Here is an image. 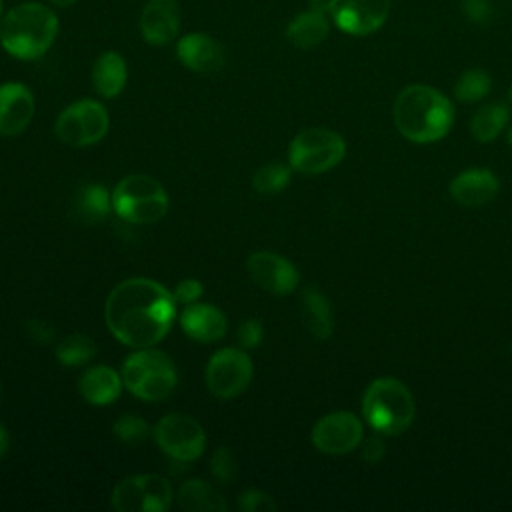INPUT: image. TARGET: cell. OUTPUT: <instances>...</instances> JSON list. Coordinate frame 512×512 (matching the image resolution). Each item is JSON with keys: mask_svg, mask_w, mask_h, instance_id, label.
I'll return each mask as SVG.
<instances>
[{"mask_svg": "<svg viewBox=\"0 0 512 512\" xmlns=\"http://www.w3.org/2000/svg\"><path fill=\"white\" fill-rule=\"evenodd\" d=\"M2 8H4V0H0V22H2Z\"/></svg>", "mask_w": 512, "mask_h": 512, "instance_id": "cell-40", "label": "cell"}, {"mask_svg": "<svg viewBox=\"0 0 512 512\" xmlns=\"http://www.w3.org/2000/svg\"><path fill=\"white\" fill-rule=\"evenodd\" d=\"M302 318L308 332L316 340H326L332 334V310L330 302L316 288H306L302 292Z\"/></svg>", "mask_w": 512, "mask_h": 512, "instance_id": "cell-24", "label": "cell"}, {"mask_svg": "<svg viewBox=\"0 0 512 512\" xmlns=\"http://www.w3.org/2000/svg\"><path fill=\"white\" fill-rule=\"evenodd\" d=\"M54 6H60V8H66V6H70V4H74L76 0H50Z\"/></svg>", "mask_w": 512, "mask_h": 512, "instance_id": "cell-38", "label": "cell"}, {"mask_svg": "<svg viewBox=\"0 0 512 512\" xmlns=\"http://www.w3.org/2000/svg\"><path fill=\"white\" fill-rule=\"evenodd\" d=\"M452 198L466 208H480L498 194V178L486 168H470L450 182Z\"/></svg>", "mask_w": 512, "mask_h": 512, "instance_id": "cell-19", "label": "cell"}, {"mask_svg": "<svg viewBox=\"0 0 512 512\" xmlns=\"http://www.w3.org/2000/svg\"><path fill=\"white\" fill-rule=\"evenodd\" d=\"M56 34L58 16L40 2L18 4L0 22V44L18 60H36L46 54Z\"/></svg>", "mask_w": 512, "mask_h": 512, "instance_id": "cell-3", "label": "cell"}, {"mask_svg": "<svg viewBox=\"0 0 512 512\" xmlns=\"http://www.w3.org/2000/svg\"><path fill=\"white\" fill-rule=\"evenodd\" d=\"M124 386L144 402H160L168 398L176 384L178 374L172 358L154 348H138L122 364Z\"/></svg>", "mask_w": 512, "mask_h": 512, "instance_id": "cell-5", "label": "cell"}, {"mask_svg": "<svg viewBox=\"0 0 512 512\" xmlns=\"http://www.w3.org/2000/svg\"><path fill=\"white\" fill-rule=\"evenodd\" d=\"M328 32H330V20H328L326 10L310 6L308 10L296 14L290 20V24L286 28V38L292 46L310 50V48H316L318 44H322L326 40Z\"/></svg>", "mask_w": 512, "mask_h": 512, "instance_id": "cell-21", "label": "cell"}, {"mask_svg": "<svg viewBox=\"0 0 512 512\" xmlns=\"http://www.w3.org/2000/svg\"><path fill=\"white\" fill-rule=\"evenodd\" d=\"M362 422L358 416L346 410L330 412L322 416L312 428V444L332 456L352 452L362 440Z\"/></svg>", "mask_w": 512, "mask_h": 512, "instance_id": "cell-13", "label": "cell"}, {"mask_svg": "<svg viewBox=\"0 0 512 512\" xmlns=\"http://www.w3.org/2000/svg\"><path fill=\"white\" fill-rule=\"evenodd\" d=\"M390 0H328V16L346 34L368 36L382 28Z\"/></svg>", "mask_w": 512, "mask_h": 512, "instance_id": "cell-12", "label": "cell"}, {"mask_svg": "<svg viewBox=\"0 0 512 512\" xmlns=\"http://www.w3.org/2000/svg\"><path fill=\"white\" fill-rule=\"evenodd\" d=\"M254 366L244 348H222L206 364V386L222 400L242 394L252 382Z\"/></svg>", "mask_w": 512, "mask_h": 512, "instance_id": "cell-11", "label": "cell"}, {"mask_svg": "<svg viewBox=\"0 0 512 512\" xmlns=\"http://www.w3.org/2000/svg\"><path fill=\"white\" fill-rule=\"evenodd\" d=\"M34 96L28 86L20 82L0 84V134H22L34 116Z\"/></svg>", "mask_w": 512, "mask_h": 512, "instance_id": "cell-15", "label": "cell"}, {"mask_svg": "<svg viewBox=\"0 0 512 512\" xmlns=\"http://www.w3.org/2000/svg\"><path fill=\"white\" fill-rule=\"evenodd\" d=\"M8 448H10V436H8V430L0 424V458L6 456Z\"/></svg>", "mask_w": 512, "mask_h": 512, "instance_id": "cell-37", "label": "cell"}, {"mask_svg": "<svg viewBox=\"0 0 512 512\" xmlns=\"http://www.w3.org/2000/svg\"><path fill=\"white\" fill-rule=\"evenodd\" d=\"M262 334H264L262 322L258 318H250V320H244L240 324V328L236 332V340H238L240 348L250 350V348H256L262 342Z\"/></svg>", "mask_w": 512, "mask_h": 512, "instance_id": "cell-33", "label": "cell"}, {"mask_svg": "<svg viewBox=\"0 0 512 512\" xmlns=\"http://www.w3.org/2000/svg\"><path fill=\"white\" fill-rule=\"evenodd\" d=\"M180 6L176 0H148L140 14V32L152 46H164L178 36Z\"/></svg>", "mask_w": 512, "mask_h": 512, "instance_id": "cell-16", "label": "cell"}, {"mask_svg": "<svg viewBox=\"0 0 512 512\" xmlns=\"http://www.w3.org/2000/svg\"><path fill=\"white\" fill-rule=\"evenodd\" d=\"M210 472L222 484H228L236 478L238 464H236L234 452L228 446H220L214 450V454L210 458Z\"/></svg>", "mask_w": 512, "mask_h": 512, "instance_id": "cell-31", "label": "cell"}, {"mask_svg": "<svg viewBox=\"0 0 512 512\" xmlns=\"http://www.w3.org/2000/svg\"><path fill=\"white\" fill-rule=\"evenodd\" d=\"M112 210V192L100 184H86L78 190L76 212L82 220L100 222Z\"/></svg>", "mask_w": 512, "mask_h": 512, "instance_id": "cell-26", "label": "cell"}, {"mask_svg": "<svg viewBox=\"0 0 512 512\" xmlns=\"http://www.w3.org/2000/svg\"><path fill=\"white\" fill-rule=\"evenodd\" d=\"M178 60L194 72H216L224 66V48L208 34L192 32L176 44Z\"/></svg>", "mask_w": 512, "mask_h": 512, "instance_id": "cell-17", "label": "cell"}, {"mask_svg": "<svg viewBox=\"0 0 512 512\" xmlns=\"http://www.w3.org/2000/svg\"><path fill=\"white\" fill-rule=\"evenodd\" d=\"M112 432L114 436L124 442V444H130V446H138L142 444L148 436H150V426L148 422L138 416V414H122L114 426H112Z\"/></svg>", "mask_w": 512, "mask_h": 512, "instance_id": "cell-30", "label": "cell"}, {"mask_svg": "<svg viewBox=\"0 0 512 512\" xmlns=\"http://www.w3.org/2000/svg\"><path fill=\"white\" fill-rule=\"evenodd\" d=\"M246 270L262 290L272 292L276 296L294 292L300 280V274L290 260L268 250L250 254L246 260Z\"/></svg>", "mask_w": 512, "mask_h": 512, "instance_id": "cell-14", "label": "cell"}, {"mask_svg": "<svg viewBox=\"0 0 512 512\" xmlns=\"http://www.w3.org/2000/svg\"><path fill=\"white\" fill-rule=\"evenodd\" d=\"M176 300L150 278H128L112 288L104 304V320L112 336L130 348H152L170 332Z\"/></svg>", "mask_w": 512, "mask_h": 512, "instance_id": "cell-1", "label": "cell"}, {"mask_svg": "<svg viewBox=\"0 0 512 512\" xmlns=\"http://www.w3.org/2000/svg\"><path fill=\"white\" fill-rule=\"evenodd\" d=\"M96 356V342L86 334H70L56 344V358L64 366H84Z\"/></svg>", "mask_w": 512, "mask_h": 512, "instance_id": "cell-27", "label": "cell"}, {"mask_svg": "<svg viewBox=\"0 0 512 512\" xmlns=\"http://www.w3.org/2000/svg\"><path fill=\"white\" fill-rule=\"evenodd\" d=\"M492 86V78L486 70L470 68L462 72L454 84V96L460 102H478L482 100Z\"/></svg>", "mask_w": 512, "mask_h": 512, "instance_id": "cell-28", "label": "cell"}, {"mask_svg": "<svg viewBox=\"0 0 512 512\" xmlns=\"http://www.w3.org/2000/svg\"><path fill=\"white\" fill-rule=\"evenodd\" d=\"M110 120L106 108L90 98L66 106L54 124L56 138L74 148H84L100 142L108 132Z\"/></svg>", "mask_w": 512, "mask_h": 512, "instance_id": "cell-8", "label": "cell"}, {"mask_svg": "<svg viewBox=\"0 0 512 512\" xmlns=\"http://www.w3.org/2000/svg\"><path fill=\"white\" fill-rule=\"evenodd\" d=\"M392 114L398 132L406 140L428 144L448 134L454 106L440 90L426 84H410L398 92Z\"/></svg>", "mask_w": 512, "mask_h": 512, "instance_id": "cell-2", "label": "cell"}, {"mask_svg": "<svg viewBox=\"0 0 512 512\" xmlns=\"http://www.w3.org/2000/svg\"><path fill=\"white\" fill-rule=\"evenodd\" d=\"M180 326L188 338L202 344H210L224 338L228 330V320L216 306L202 304L196 300L184 306L180 314Z\"/></svg>", "mask_w": 512, "mask_h": 512, "instance_id": "cell-18", "label": "cell"}, {"mask_svg": "<svg viewBox=\"0 0 512 512\" xmlns=\"http://www.w3.org/2000/svg\"><path fill=\"white\" fill-rule=\"evenodd\" d=\"M112 210L130 224H154L168 212V194L152 176L128 174L112 190Z\"/></svg>", "mask_w": 512, "mask_h": 512, "instance_id": "cell-6", "label": "cell"}, {"mask_svg": "<svg viewBox=\"0 0 512 512\" xmlns=\"http://www.w3.org/2000/svg\"><path fill=\"white\" fill-rule=\"evenodd\" d=\"M176 304H192L202 296V282L194 280V278H186L182 282L176 284L174 292H172Z\"/></svg>", "mask_w": 512, "mask_h": 512, "instance_id": "cell-34", "label": "cell"}, {"mask_svg": "<svg viewBox=\"0 0 512 512\" xmlns=\"http://www.w3.org/2000/svg\"><path fill=\"white\" fill-rule=\"evenodd\" d=\"M346 144L340 134L328 128L300 130L288 148L290 168L302 174H322L342 162Z\"/></svg>", "mask_w": 512, "mask_h": 512, "instance_id": "cell-7", "label": "cell"}, {"mask_svg": "<svg viewBox=\"0 0 512 512\" xmlns=\"http://www.w3.org/2000/svg\"><path fill=\"white\" fill-rule=\"evenodd\" d=\"M508 106L502 102L484 104L480 110L474 112L470 120V132L478 142L494 140L508 122Z\"/></svg>", "mask_w": 512, "mask_h": 512, "instance_id": "cell-25", "label": "cell"}, {"mask_svg": "<svg viewBox=\"0 0 512 512\" xmlns=\"http://www.w3.org/2000/svg\"><path fill=\"white\" fill-rule=\"evenodd\" d=\"M508 100L512 102V84H510V88H508Z\"/></svg>", "mask_w": 512, "mask_h": 512, "instance_id": "cell-39", "label": "cell"}, {"mask_svg": "<svg viewBox=\"0 0 512 512\" xmlns=\"http://www.w3.org/2000/svg\"><path fill=\"white\" fill-rule=\"evenodd\" d=\"M128 80V68L124 58L114 52H102L92 68V84L94 90L102 96V98H116Z\"/></svg>", "mask_w": 512, "mask_h": 512, "instance_id": "cell-22", "label": "cell"}, {"mask_svg": "<svg viewBox=\"0 0 512 512\" xmlns=\"http://www.w3.org/2000/svg\"><path fill=\"white\" fill-rule=\"evenodd\" d=\"M362 412L368 424L388 436L402 434L416 416V404L410 390L396 378H376L364 392Z\"/></svg>", "mask_w": 512, "mask_h": 512, "instance_id": "cell-4", "label": "cell"}, {"mask_svg": "<svg viewBox=\"0 0 512 512\" xmlns=\"http://www.w3.org/2000/svg\"><path fill=\"white\" fill-rule=\"evenodd\" d=\"M154 440L164 454L178 462H194L206 448L202 424L182 412L162 416L154 426Z\"/></svg>", "mask_w": 512, "mask_h": 512, "instance_id": "cell-10", "label": "cell"}, {"mask_svg": "<svg viewBox=\"0 0 512 512\" xmlns=\"http://www.w3.org/2000/svg\"><path fill=\"white\" fill-rule=\"evenodd\" d=\"M288 182H290V168L280 162H270L260 166L252 178V186L260 194H278L288 186Z\"/></svg>", "mask_w": 512, "mask_h": 512, "instance_id": "cell-29", "label": "cell"}, {"mask_svg": "<svg viewBox=\"0 0 512 512\" xmlns=\"http://www.w3.org/2000/svg\"><path fill=\"white\" fill-rule=\"evenodd\" d=\"M464 12L474 22H486L492 16L490 4L486 0H464Z\"/></svg>", "mask_w": 512, "mask_h": 512, "instance_id": "cell-35", "label": "cell"}, {"mask_svg": "<svg viewBox=\"0 0 512 512\" xmlns=\"http://www.w3.org/2000/svg\"><path fill=\"white\" fill-rule=\"evenodd\" d=\"M122 386H124L122 374H118L114 368L104 364L84 370V374L78 380V390L82 398L94 406L112 404L120 396Z\"/></svg>", "mask_w": 512, "mask_h": 512, "instance_id": "cell-20", "label": "cell"}, {"mask_svg": "<svg viewBox=\"0 0 512 512\" xmlns=\"http://www.w3.org/2000/svg\"><path fill=\"white\" fill-rule=\"evenodd\" d=\"M176 502L180 508L188 512H224L228 510L222 494L206 480L192 478L186 480L176 494Z\"/></svg>", "mask_w": 512, "mask_h": 512, "instance_id": "cell-23", "label": "cell"}, {"mask_svg": "<svg viewBox=\"0 0 512 512\" xmlns=\"http://www.w3.org/2000/svg\"><path fill=\"white\" fill-rule=\"evenodd\" d=\"M508 138H510V146H512V128H510V136Z\"/></svg>", "mask_w": 512, "mask_h": 512, "instance_id": "cell-41", "label": "cell"}, {"mask_svg": "<svg viewBox=\"0 0 512 512\" xmlns=\"http://www.w3.org/2000/svg\"><path fill=\"white\" fill-rule=\"evenodd\" d=\"M238 508L242 512H272L276 510V502L272 500L270 494L250 488L238 496Z\"/></svg>", "mask_w": 512, "mask_h": 512, "instance_id": "cell-32", "label": "cell"}, {"mask_svg": "<svg viewBox=\"0 0 512 512\" xmlns=\"http://www.w3.org/2000/svg\"><path fill=\"white\" fill-rule=\"evenodd\" d=\"M382 454H384L382 442H380L378 438H370V440L366 442V446H364V458H366L368 462H376Z\"/></svg>", "mask_w": 512, "mask_h": 512, "instance_id": "cell-36", "label": "cell"}, {"mask_svg": "<svg viewBox=\"0 0 512 512\" xmlns=\"http://www.w3.org/2000/svg\"><path fill=\"white\" fill-rule=\"evenodd\" d=\"M170 482L160 474H132L122 478L110 496L118 512H164L172 506Z\"/></svg>", "mask_w": 512, "mask_h": 512, "instance_id": "cell-9", "label": "cell"}]
</instances>
